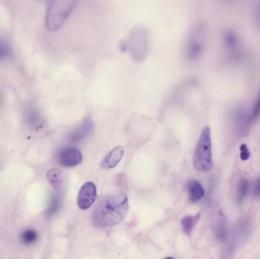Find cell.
Segmentation results:
<instances>
[{"mask_svg":"<svg viewBox=\"0 0 260 259\" xmlns=\"http://www.w3.org/2000/svg\"><path fill=\"white\" fill-rule=\"evenodd\" d=\"M124 155V149L123 147H117L113 149L103 160L102 167L105 169H112L117 167L121 161Z\"/></svg>","mask_w":260,"mask_h":259,"instance_id":"obj_8","label":"cell"},{"mask_svg":"<svg viewBox=\"0 0 260 259\" xmlns=\"http://www.w3.org/2000/svg\"><path fill=\"white\" fill-rule=\"evenodd\" d=\"M10 54V48L9 44L4 41L0 39V60L7 59Z\"/></svg>","mask_w":260,"mask_h":259,"instance_id":"obj_16","label":"cell"},{"mask_svg":"<svg viewBox=\"0 0 260 259\" xmlns=\"http://www.w3.org/2000/svg\"><path fill=\"white\" fill-rule=\"evenodd\" d=\"M93 129V123L91 120H85L77 129H75L70 135V141L78 142L85 138Z\"/></svg>","mask_w":260,"mask_h":259,"instance_id":"obj_9","label":"cell"},{"mask_svg":"<svg viewBox=\"0 0 260 259\" xmlns=\"http://www.w3.org/2000/svg\"><path fill=\"white\" fill-rule=\"evenodd\" d=\"M148 33L143 28H136L132 32L129 47L135 60H143L148 51Z\"/></svg>","mask_w":260,"mask_h":259,"instance_id":"obj_4","label":"cell"},{"mask_svg":"<svg viewBox=\"0 0 260 259\" xmlns=\"http://www.w3.org/2000/svg\"><path fill=\"white\" fill-rule=\"evenodd\" d=\"M200 218V213L195 216H185L181 220V226L184 233L189 235Z\"/></svg>","mask_w":260,"mask_h":259,"instance_id":"obj_12","label":"cell"},{"mask_svg":"<svg viewBox=\"0 0 260 259\" xmlns=\"http://www.w3.org/2000/svg\"><path fill=\"white\" fill-rule=\"evenodd\" d=\"M97 197V189L93 182H88L84 184L79 191L77 203L79 208L88 210L92 206Z\"/></svg>","mask_w":260,"mask_h":259,"instance_id":"obj_5","label":"cell"},{"mask_svg":"<svg viewBox=\"0 0 260 259\" xmlns=\"http://www.w3.org/2000/svg\"><path fill=\"white\" fill-rule=\"evenodd\" d=\"M188 193L190 202H195L204 196L205 191L200 182L191 180L188 184Z\"/></svg>","mask_w":260,"mask_h":259,"instance_id":"obj_10","label":"cell"},{"mask_svg":"<svg viewBox=\"0 0 260 259\" xmlns=\"http://www.w3.org/2000/svg\"><path fill=\"white\" fill-rule=\"evenodd\" d=\"M76 2L55 1L47 11V26L50 30H56L63 24L75 8Z\"/></svg>","mask_w":260,"mask_h":259,"instance_id":"obj_3","label":"cell"},{"mask_svg":"<svg viewBox=\"0 0 260 259\" xmlns=\"http://www.w3.org/2000/svg\"><path fill=\"white\" fill-rule=\"evenodd\" d=\"M21 243L25 246H30L34 244L38 240V234L32 229H26L21 233L20 237Z\"/></svg>","mask_w":260,"mask_h":259,"instance_id":"obj_14","label":"cell"},{"mask_svg":"<svg viewBox=\"0 0 260 259\" xmlns=\"http://www.w3.org/2000/svg\"><path fill=\"white\" fill-rule=\"evenodd\" d=\"M260 116V94L252 109L251 114L250 115V122L254 121Z\"/></svg>","mask_w":260,"mask_h":259,"instance_id":"obj_17","label":"cell"},{"mask_svg":"<svg viewBox=\"0 0 260 259\" xmlns=\"http://www.w3.org/2000/svg\"><path fill=\"white\" fill-rule=\"evenodd\" d=\"M255 20L257 25L260 27V3L255 9Z\"/></svg>","mask_w":260,"mask_h":259,"instance_id":"obj_21","label":"cell"},{"mask_svg":"<svg viewBox=\"0 0 260 259\" xmlns=\"http://www.w3.org/2000/svg\"><path fill=\"white\" fill-rule=\"evenodd\" d=\"M129 201L124 193L111 195L101 201L93 212V220L100 227L118 225L126 217Z\"/></svg>","mask_w":260,"mask_h":259,"instance_id":"obj_1","label":"cell"},{"mask_svg":"<svg viewBox=\"0 0 260 259\" xmlns=\"http://www.w3.org/2000/svg\"><path fill=\"white\" fill-rule=\"evenodd\" d=\"M254 195L258 197H260V178L256 181L254 187Z\"/></svg>","mask_w":260,"mask_h":259,"instance_id":"obj_22","label":"cell"},{"mask_svg":"<svg viewBox=\"0 0 260 259\" xmlns=\"http://www.w3.org/2000/svg\"><path fill=\"white\" fill-rule=\"evenodd\" d=\"M165 259H174V258H172V257H168V258H165Z\"/></svg>","mask_w":260,"mask_h":259,"instance_id":"obj_23","label":"cell"},{"mask_svg":"<svg viewBox=\"0 0 260 259\" xmlns=\"http://www.w3.org/2000/svg\"><path fill=\"white\" fill-rule=\"evenodd\" d=\"M224 41L229 50H235L240 45V40L236 32L232 30H226L224 34Z\"/></svg>","mask_w":260,"mask_h":259,"instance_id":"obj_11","label":"cell"},{"mask_svg":"<svg viewBox=\"0 0 260 259\" xmlns=\"http://www.w3.org/2000/svg\"><path fill=\"white\" fill-rule=\"evenodd\" d=\"M194 168L200 172H207L212 168V136L209 127L202 131L192 158Z\"/></svg>","mask_w":260,"mask_h":259,"instance_id":"obj_2","label":"cell"},{"mask_svg":"<svg viewBox=\"0 0 260 259\" xmlns=\"http://www.w3.org/2000/svg\"><path fill=\"white\" fill-rule=\"evenodd\" d=\"M58 162L66 167H73L79 165L82 161L80 151L75 147L62 149L57 156Z\"/></svg>","mask_w":260,"mask_h":259,"instance_id":"obj_6","label":"cell"},{"mask_svg":"<svg viewBox=\"0 0 260 259\" xmlns=\"http://www.w3.org/2000/svg\"><path fill=\"white\" fill-rule=\"evenodd\" d=\"M218 238L221 240H225L226 236V227L225 224H224V220H219L218 226Z\"/></svg>","mask_w":260,"mask_h":259,"instance_id":"obj_19","label":"cell"},{"mask_svg":"<svg viewBox=\"0 0 260 259\" xmlns=\"http://www.w3.org/2000/svg\"><path fill=\"white\" fill-rule=\"evenodd\" d=\"M47 179L53 188L58 190L62 182V172L59 169H51L47 173Z\"/></svg>","mask_w":260,"mask_h":259,"instance_id":"obj_13","label":"cell"},{"mask_svg":"<svg viewBox=\"0 0 260 259\" xmlns=\"http://www.w3.org/2000/svg\"><path fill=\"white\" fill-rule=\"evenodd\" d=\"M58 207V200L56 199H54L52 202V203L50 204V208L48 209V214H53V213L56 211V210L57 209Z\"/></svg>","mask_w":260,"mask_h":259,"instance_id":"obj_20","label":"cell"},{"mask_svg":"<svg viewBox=\"0 0 260 259\" xmlns=\"http://www.w3.org/2000/svg\"><path fill=\"white\" fill-rule=\"evenodd\" d=\"M204 48V33L202 28L194 32L187 47V56L189 59H198Z\"/></svg>","mask_w":260,"mask_h":259,"instance_id":"obj_7","label":"cell"},{"mask_svg":"<svg viewBox=\"0 0 260 259\" xmlns=\"http://www.w3.org/2000/svg\"><path fill=\"white\" fill-rule=\"evenodd\" d=\"M240 156L242 161H247L250 158V149L246 144H241L240 146Z\"/></svg>","mask_w":260,"mask_h":259,"instance_id":"obj_18","label":"cell"},{"mask_svg":"<svg viewBox=\"0 0 260 259\" xmlns=\"http://www.w3.org/2000/svg\"><path fill=\"white\" fill-rule=\"evenodd\" d=\"M249 189H250V183H249L248 180L246 179H241L238 189V198L239 202H242L244 198L247 196Z\"/></svg>","mask_w":260,"mask_h":259,"instance_id":"obj_15","label":"cell"}]
</instances>
